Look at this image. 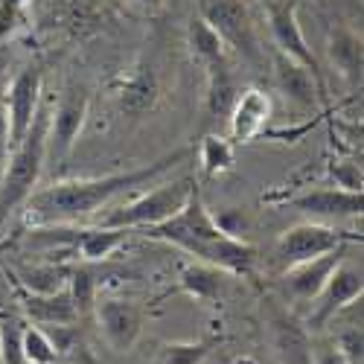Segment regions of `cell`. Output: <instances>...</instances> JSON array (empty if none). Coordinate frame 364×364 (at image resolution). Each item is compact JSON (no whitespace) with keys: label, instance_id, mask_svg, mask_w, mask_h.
Listing matches in <instances>:
<instances>
[{"label":"cell","instance_id":"30","mask_svg":"<svg viewBox=\"0 0 364 364\" xmlns=\"http://www.w3.org/2000/svg\"><path fill=\"white\" fill-rule=\"evenodd\" d=\"M6 58L0 55V175L9 161V114H6V85H9V70Z\"/></svg>","mask_w":364,"mask_h":364},{"label":"cell","instance_id":"34","mask_svg":"<svg viewBox=\"0 0 364 364\" xmlns=\"http://www.w3.org/2000/svg\"><path fill=\"white\" fill-rule=\"evenodd\" d=\"M213 219H216V225H219L228 236H236V239H242L239 233L245 230V225H248V222H245V216H242L239 210H233V207L222 210V213H219V216H213Z\"/></svg>","mask_w":364,"mask_h":364},{"label":"cell","instance_id":"21","mask_svg":"<svg viewBox=\"0 0 364 364\" xmlns=\"http://www.w3.org/2000/svg\"><path fill=\"white\" fill-rule=\"evenodd\" d=\"M329 65L336 68L350 85L361 82V36L350 26H336L326 38Z\"/></svg>","mask_w":364,"mask_h":364},{"label":"cell","instance_id":"38","mask_svg":"<svg viewBox=\"0 0 364 364\" xmlns=\"http://www.w3.org/2000/svg\"><path fill=\"white\" fill-rule=\"evenodd\" d=\"M318 4H323V0H318Z\"/></svg>","mask_w":364,"mask_h":364},{"label":"cell","instance_id":"23","mask_svg":"<svg viewBox=\"0 0 364 364\" xmlns=\"http://www.w3.org/2000/svg\"><path fill=\"white\" fill-rule=\"evenodd\" d=\"M187 47L193 53L196 62H201L204 68L216 65V62H225L228 58V47L225 41L219 38V33L210 26L201 15H196L190 23H187Z\"/></svg>","mask_w":364,"mask_h":364},{"label":"cell","instance_id":"12","mask_svg":"<svg viewBox=\"0 0 364 364\" xmlns=\"http://www.w3.org/2000/svg\"><path fill=\"white\" fill-rule=\"evenodd\" d=\"M344 259H347V245L329 251L323 257H315V259H306V262H297V265L286 268L283 280H280L286 297H291L294 303H312L318 297V291L323 289V283L329 280V274Z\"/></svg>","mask_w":364,"mask_h":364},{"label":"cell","instance_id":"2","mask_svg":"<svg viewBox=\"0 0 364 364\" xmlns=\"http://www.w3.org/2000/svg\"><path fill=\"white\" fill-rule=\"evenodd\" d=\"M146 239L155 242H166V245H175L181 251H187L190 257H196L198 262L216 265L233 277H254V265H257V248L245 239L228 236L213 213L207 210L198 184L193 187L187 204L178 210L175 216H169L161 225L143 228Z\"/></svg>","mask_w":364,"mask_h":364},{"label":"cell","instance_id":"3","mask_svg":"<svg viewBox=\"0 0 364 364\" xmlns=\"http://www.w3.org/2000/svg\"><path fill=\"white\" fill-rule=\"evenodd\" d=\"M47 129H50V105L41 102L26 137L9 151L6 169L0 175V225L21 204H26V198L38 187V178L47 161Z\"/></svg>","mask_w":364,"mask_h":364},{"label":"cell","instance_id":"31","mask_svg":"<svg viewBox=\"0 0 364 364\" xmlns=\"http://www.w3.org/2000/svg\"><path fill=\"white\" fill-rule=\"evenodd\" d=\"M329 178L336 181V187L341 190H353V193H361V164L353 161V158H338L329 164Z\"/></svg>","mask_w":364,"mask_h":364},{"label":"cell","instance_id":"19","mask_svg":"<svg viewBox=\"0 0 364 364\" xmlns=\"http://www.w3.org/2000/svg\"><path fill=\"white\" fill-rule=\"evenodd\" d=\"M271 344L280 364H315L309 332L289 315H277L271 321Z\"/></svg>","mask_w":364,"mask_h":364},{"label":"cell","instance_id":"4","mask_svg":"<svg viewBox=\"0 0 364 364\" xmlns=\"http://www.w3.org/2000/svg\"><path fill=\"white\" fill-rule=\"evenodd\" d=\"M201 18L216 29L228 50L239 53L251 65L265 62L259 23L248 0H201Z\"/></svg>","mask_w":364,"mask_h":364},{"label":"cell","instance_id":"17","mask_svg":"<svg viewBox=\"0 0 364 364\" xmlns=\"http://www.w3.org/2000/svg\"><path fill=\"white\" fill-rule=\"evenodd\" d=\"M114 102L117 108L129 114V117H143L149 114L151 108L158 105V97H161V87H158V76L149 65H137L132 68L129 73L117 76L114 85Z\"/></svg>","mask_w":364,"mask_h":364},{"label":"cell","instance_id":"8","mask_svg":"<svg viewBox=\"0 0 364 364\" xmlns=\"http://www.w3.org/2000/svg\"><path fill=\"white\" fill-rule=\"evenodd\" d=\"M90 111V94L79 85H70L62 90L53 105H50V129H47V155L58 164L70 155V149L76 146L85 119Z\"/></svg>","mask_w":364,"mask_h":364},{"label":"cell","instance_id":"7","mask_svg":"<svg viewBox=\"0 0 364 364\" xmlns=\"http://www.w3.org/2000/svg\"><path fill=\"white\" fill-rule=\"evenodd\" d=\"M262 9H265V21H268V33H271L274 50L306 68L318 82L321 97H326V79H323L321 62L312 53L306 36H303V29H300V21H297V0H274V4H268Z\"/></svg>","mask_w":364,"mask_h":364},{"label":"cell","instance_id":"32","mask_svg":"<svg viewBox=\"0 0 364 364\" xmlns=\"http://www.w3.org/2000/svg\"><path fill=\"white\" fill-rule=\"evenodd\" d=\"M338 350L344 353L347 364H364V336H361V326H350L338 336Z\"/></svg>","mask_w":364,"mask_h":364},{"label":"cell","instance_id":"29","mask_svg":"<svg viewBox=\"0 0 364 364\" xmlns=\"http://www.w3.org/2000/svg\"><path fill=\"white\" fill-rule=\"evenodd\" d=\"M23 323L18 318L0 315V364H26L21 353Z\"/></svg>","mask_w":364,"mask_h":364},{"label":"cell","instance_id":"13","mask_svg":"<svg viewBox=\"0 0 364 364\" xmlns=\"http://www.w3.org/2000/svg\"><path fill=\"white\" fill-rule=\"evenodd\" d=\"M271 119V97L262 87H245L239 90L230 111H228V123H230V143H254Z\"/></svg>","mask_w":364,"mask_h":364},{"label":"cell","instance_id":"18","mask_svg":"<svg viewBox=\"0 0 364 364\" xmlns=\"http://www.w3.org/2000/svg\"><path fill=\"white\" fill-rule=\"evenodd\" d=\"M62 239H68V245L76 257L87 259V262H102L108 257H114L119 248L126 245V233L129 230H119V228H85V230H76L70 236H65V230H55Z\"/></svg>","mask_w":364,"mask_h":364},{"label":"cell","instance_id":"20","mask_svg":"<svg viewBox=\"0 0 364 364\" xmlns=\"http://www.w3.org/2000/svg\"><path fill=\"white\" fill-rule=\"evenodd\" d=\"M228 277H230L228 271L193 259V262H187L184 268H181L178 289L184 294H190L193 300H198V303H216L228 289Z\"/></svg>","mask_w":364,"mask_h":364},{"label":"cell","instance_id":"1","mask_svg":"<svg viewBox=\"0 0 364 364\" xmlns=\"http://www.w3.org/2000/svg\"><path fill=\"white\" fill-rule=\"evenodd\" d=\"M190 158V149H175L169 155L151 161L149 166L129 169V172H111L100 178H73V181H55V184L36 190L26 198V219L36 225H73L102 210L111 198L132 193L143 187L158 175L175 169L181 161Z\"/></svg>","mask_w":364,"mask_h":364},{"label":"cell","instance_id":"25","mask_svg":"<svg viewBox=\"0 0 364 364\" xmlns=\"http://www.w3.org/2000/svg\"><path fill=\"white\" fill-rule=\"evenodd\" d=\"M21 353L26 364H58V350L50 338V332H44L36 323H23V336H21Z\"/></svg>","mask_w":364,"mask_h":364},{"label":"cell","instance_id":"33","mask_svg":"<svg viewBox=\"0 0 364 364\" xmlns=\"http://www.w3.org/2000/svg\"><path fill=\"white\" fill-rule=\"evenodd\" d=\"M23 0H0V41H6L21 26Z\"/></svg>","mask_w":364,"mask_h":364},{"label":"cell","instance_id":"9","mask_svg":"<svg viewBox=\"0 0 364 364\" xmlns=\"http://www.w3.org/2000/svg\"><path fill=\"white\" fill-rule=\"evenodd\" d=\"M44 70L38 65H23L6 85V114H9V151L26 137L29 126L41 108Z\"/></svg>","mask_w":364,"mask_h":364},{"label":"cell","instance_id":"11","mask_svg":"<svg viewBox=\"0 0 364 364\" xmlns=\"http://www.w3.org/2000/svg\"><path fill=\"white\" fill-rule=\"evenodd\" d=\"M361 291H364L361 268H355V265H350V262L344 259V262L329 274V280L323 283V289L318 291V297L312 300L315 309H312V315H309V326H312V329H323L344 306H350V303L361 300Z\"/></svg>","mask_w":364,"mask_h":364},{"label":"cell","instance_id":"10","mask_svg":"<svg viewBox=\"0 0 364 364\" xmlns=\"http://www.w3.org/2000/svg\"><path fill=\"white\" fill-rule=\"evenodd\" d=\"M94 315H97V323H100V332H102L105 344L114 353H129L137 344L140 332H143V309L137 306L134 300L97 294Z\"/></svg>","mask_w":364,"mask_h":364},{"label":"cell","instance_id":"26","mask_svg":"<svg viewBox=\"0 0 364 364\" xmlns=\"http://www.w3.org/2000/svg\"><path fill=\"white\" fill-rule=\"evenodd\" d=\"M219 341L216 338H201V341H169L161 350L164 364H204V358L213 353Z\"/></svg>","mask_w":364,"mask_h":364},{"label":"cell","instance_id":"35","mask_svg":"<svg viewBox=\"0 0 364 364\" xmlns=\"http://www.w3.org/2000/svg\"><path fill=\"white\" fill-rule=\"evenodd\" d=\"M312 358H315V364H347V358H344V353L338 350V344L336 341H329V344H312Z\"/></svg>","mask_w":364,"mask_h":364},{"label":"cell","instance_id":"27","mask_svg":"<svg viewBox=\"0 0 364 364\" xmlns=\"http://www.w3.org/2000/svg\"><path fill=\"white\" fill-rule=\"evenodd\" d=\"M68 277H70V268L68 265H41V268H33L26 271L23 277H15L23 289L29 291H38V294H50V291H58L68 286Z\"/></svg>","mask_w":364,"mask_h":364},{"label":"cell","instance_id":"36","mask_svg":"<svg viewBox=\"0 0 364 364\" xmlns=\"http://www.w3.org/2000/svg\"><path fill=\"white\" fill-rule=\"evenodd\" d=\"M126 4L134 6V9H140V12L155 15V12H161V9L166 6V0H126Z\"/></svg>","mask_w":364,"mask_h":364},{"label":"cell","instance_id":"37","mask_svg":"<svg viewBox=\"0 0 364 364\" xmlns=\"http://www.w3.org/2000/svg\"><path fill=\"white\" fill-rule=\"evenodd\" d=\"M257 4H262V6H268V4H274V0H257Z\"/></svg>","mask_w":364,"mask_h":364},{"label":"cell","instance_id":"22","mask_svg":"<svg viewBox=\"0 0 364 364\" xmlns=\"http://www.w3.org/2000/svg\"><path fill=\"white\" fill-rule=\"evenodd\" d=\"M207 70V94H204V114L207 119H219V117H228L239 87L233 82V70H230V62H216L204 68Z\"/></svg>","mask_w":364,"mask_h":364},{"label":"cell","instance_id":"5","mask_svg":"<svg viewBox=\"0 0 364 364\" xmlns=\"http://www.w3.org/2000/svg\"><path fill=\"white\" fill-rule=\"evenodd\" d=\"M196 184L198 181L193 175L175 178V181H169V184H161L151 193L134 198L132 204L111 210V213L102 219V225L105 228H119V230H143V228H151V225H161L187 204Z\"/></svg>","mask_w":364,"mask_h":364},{"label":"cell","instance_id":"16","mask_svg":"<svg viewBox=\"0 0 364 364\" xmlns=\"http://www.w3.org/2000/svg\"><path fill=\"white\" fill-rule=\"evenodd\" d=\"M271 76H274V85L286 97L289 105L303 108V111H315L318 108V97H321L318 82L306 68L297 65L294 58L271 50Z\"/></svg>","mask_w":364,"mask_h":364},{"label":"cell","instance_id":"28","mask_svg":"<svg viewBox=\"0 0 364 364\" xmlns=\"http://www.w3.org/2000/svg\"><path fill=\"white\" fill-rule=\"evenodd\" d=\"M68 291H70V297H73V303H76V309H79V315H82V318L94 312L97 280H94V274H90L87 268H79V265H76V268H70Z\"/></svg>","mask_w":364,"mask_h":364},{"label":"cell","instance_id":"24","mask_svg":"<svg viewBox=\"0 0 364 364\" xmlns=\"http://www.w3.org/2000/svg\"><path fill=\"white\" fill-rule=\"evenodd\" d=\"M198 161H201V172L207 178H219V175L230 172L236 164V149H233L230 137L207 134L198 146Z\"/></svg>","mask_w":364,"mask_h":364},{"label":"cell","instance_id":"6","mask_svg":"<svg viewBox=\"0 0 364 364\" xmlns=\"http://www.w3.org/2000/svg\"><path fill=\"white\" fill-rule=\"evenodd\" d=\"M355 242L361 245V233L338 230V228H329V225H321V222H300V225L289 228L277 239L274 259L286 271V268H291L297 262L323 257V254L336 251L341 245H355Z\"/></svg>","mask_w":364,"mask_h":364},{"label":"cell","instance_id":"15","mask_svg":"<svg viewBox=\"0 0 364 364\" xmlns=\"http://www.w3.org/2000/svg\"><path fill=\"white\" fill-rule=\"evenodd\" d=\"M286 204L312 219H350V216H361L364 193H353L341 187H321V190H309L294 198H286Z\"/></svg>","mask_w":364,"mask_h":364},{"label":"cell","instance_id":"14","mask_svg":"<svg viewBox=\"0 0 364 364\" xmlns=\"http://www.w3.org/2000/svg\"><path fill=\"white\" fill-rule=\"evenodd\" d=\"M15 280V277H12ZM15 294H18V306L23 309V315L33 321V323H47V326H73L76 321H82L76 303L65 289L50 291V294H38V291H29L15 280Z\"/></svg>","mask_w":364,"mask_h":364}]
</instances>
